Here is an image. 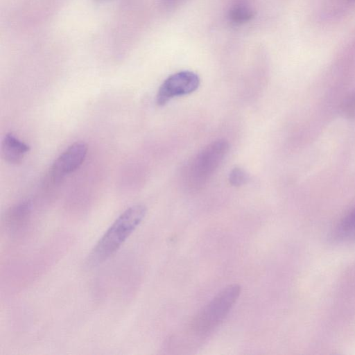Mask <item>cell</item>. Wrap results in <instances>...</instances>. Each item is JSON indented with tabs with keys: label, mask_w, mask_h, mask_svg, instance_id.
Instances as JSON below:
<instances>
[{
	"label": "cell",
	"mask_w": 355,
	"mask_h": 355,
	"mask_svg": "<svg viewBox=\"0 0 355 355\" xmlns=\"http://www.w3.org/2000/svg\"><path fill=\"white\" fill-rule=\"evenodd\" d=\"M87 149L82 141L70 145L54 161L51 171L53 177L60 178L78 169L85 159Z\"/></svg>",
	"instance_id": "cell-5"
},
{
	"label": "cell",
	"mask_w": 355,
	"mask_h": 355,
	"mask_svg": "<svg viewBox=\"0 0 355 355\" xmlns=\"http://www.w3.org/2000/svg\"><path fill=\"white\" fill-rule=\"evenodd\" d=\"M95 1H107V0H95Z\"/></svg>",
	"instance_id": "cell-13"
},
{
	"label": "cell",
	"mask_w": 355,
	"mask_h": 355,
	"mask_svg": "<svg viewBox=\"0 0 355 355\" xmlns=\"http://www.w3.org/2000/svg\"><path fill=\"white\" fill-rule=\"evenodd\" d=\"M256 12L252 7L245 1H239L229 9L227 18L235 25H241L251 21L255 16Z\"/></svg>",
	"instance_id": "cell-9"
},
{
	"label": "cell",
	"mask_w": 355,
	"mask_h": 355,
	"mask_svg": "<svg viewBox=\"0 0 355 355\" xmlns=\"http://www.w3.org/2000/svg\"><path fill=\"white\" fill-rule=\"evenodd\" d=\"M146 214L143 205L125 209L98 241L87 257V266H96L113 255L141 223Z\"/></svg>",
	"instance_id": "cell-1"
},
{
	"label": "cell",
	"mask_w": 355,
	"mask_h": 355,
	"mask_svg": "<svg viewBox=\"0 0 355 355\" xmlns=\"http://www.w3.org/2000/svg\"><path fill=\"white\" fill-rule=\"evenodd\" d=\"M340 112L347 119L355 118V92L345 99L340 106Z\"/></svg>",
	"instance_id": "cell-11"
},
{
	"label": "cell",
	"mask_w": 355,
	"mask_h": 355,
	"mask_svg": "<svg viewBox=\"0 0 355 355\" xmlns=\"http://www.w3.org/2000/svg\"><path fill=\"white\" fill-rule=\"evenodd\" d=\"M200 85V78L191 71H182L168 76L159 87L156 103L162 106L171 98L189 94L196 91Z\"/></svg>",
	"instance_id": "cell-4"
},
{
	"label": "cell",
	"mask_w": 355,
	"mask_h": 355,
	"mask_svg": "<svg viewBox=\"0 0 355 355\" xmlns=\"http://www.w3.org/2000/svg\"><path fill=\"white\" fill-rule=\"evenodd\" d=\"M229 150L225 139L212 141L198 152L186 165L183 182L191 190H198L206 184Z\"/></svg>",
	"instance_id": "cell-3"
},
{
	"label": "cell",
	"mask_w": 355,
	"mask_h": 355,
	"mask_svg": "<svg viewBox=\"0 0 355 355\" xmlns=\"http://www.w3.org/2000/svg\"><path fill=\"white\" fill-rule=\"evenodd\" d=\"M241 293L238 284L229 285L219 292L191 320L188 331L193 337L204 338L226 318Z\"/></svg>",
	"instance_id": "cell-2"
},
{
	"label": "cell",
	"mask_w": 355,
	"mask_h": 355,
	"mask_svg": "<svg viewBox=\"0 0 355 355\" xmlns=\"http://www.w3.org/2000/svg\"><path fill=\"white\" fill-rule=\"evenodd\" d=\"M29 150L30 146L28 144L19 140L12 133L6 134L2 140V156L10 164L19 163Z\"/></svg>",
	"instance_id": "cell-7"
},
{
	"label": "cell",
	"mask_w": 355,
	"mask_h": 355,
	"mask_svg": "<svg viewBox=\"0 0 355 355\" xmlns=\"http://www.w3.org/2000/svg\"><path fill=\"white\" fill-rule=\"evenodd\" d=\"M32 211L30 200H24L10 207L5 216V224L10 231H17L26 225Z\"/></svg>",
	"instance_id": "cell-6"
},
{
	"label": "cell",
	"mask_w": 355,
	"mask_h": 355,
	"mask_svg": "<svg viewBox=\"0 0 355 355\" xmlns=\"http://www.w3.org/2000/svg\"><path fill=\"white\" fill-rule=\"evenodd\" d=\"M248 175L241 168H233L229 175V182L232 186L239 187L245 184L248 180Z\"/></svg>",
	"instance_id": "cell-10"
},
{
	"label": "cell",
	"mask_w": 355,
	"mask_h": 355,
	"mask_svg": "<svg viewBox=\"0 0 355 355\" xmlns=\"http://www.w3.org/2000/svg\"><path fill=\"white\" fill-rule=\"evenodd\" d=\"M332 239L337 242L355 240V208L343 217L335 227Z\"/></svg>",
	"instance_id": "cell-8"
},
{
	"label": "cell",
	"mask_w": 355,
	"mask_h": 355,
	"mask_svg": "<svg viewBox=\"0 0 355 355\" xmlns=\"http://www.w3.org/2000/svg\"><path fill=\"white\" fill-rule=\"evenodd\" d=\"M163 1H164V3L170 5V4H172L173 3L179 1L180 0H163Z\"/></svg>",
	"instance_id": "cell-12"
}]
</instances>
